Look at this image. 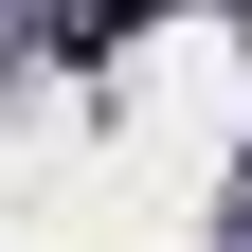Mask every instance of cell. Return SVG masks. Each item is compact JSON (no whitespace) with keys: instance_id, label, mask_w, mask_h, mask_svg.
I'll return each mask as SVG.
<instances>
[{"instance_id":"6da1fadb","label":"cell","mask_w":252,"mask_h":252,"mask_svg":"<svg viewBox=\"0 0 252 252\" xmlns=\"http://www.w3.org/2000/svg\"><path fill=\"white\" fill-rule=\"evenodd\" d=\"M90 18H180V0H90Z\"/></svg>"}]
</instances>
